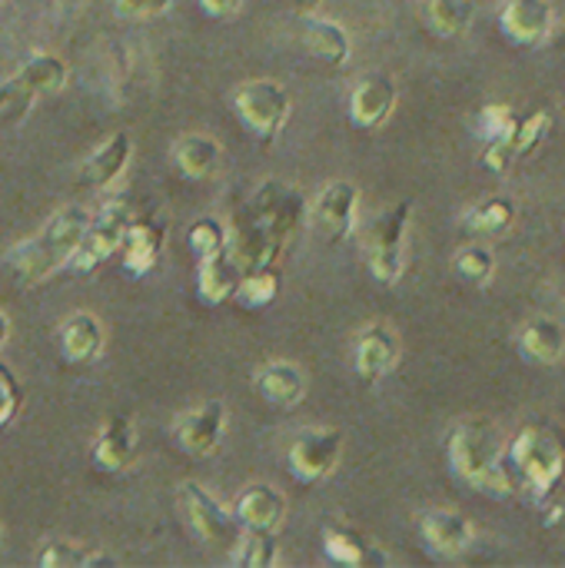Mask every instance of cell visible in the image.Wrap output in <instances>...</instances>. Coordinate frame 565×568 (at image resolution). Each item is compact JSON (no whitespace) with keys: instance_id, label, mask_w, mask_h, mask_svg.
<instances>
[{"instance_id":"27","label":"cell","mask_w":565,"mask_h":568,"mask_svg":"<svg viewBox=\"0 0 565 568\" xmlns=\"http://www.w3.org/2000/svg\"><path fill=\"white\" fill-rule=\"evenodd\" d=\"M173 163L186 180H210L223 163V146L210 133H183L173 143Z\"/></svg>"},{"instance_id":"28","label":"cell","mask_w":565,"mask_h":568,"mask_svg":"<svg viewBox=\"0 0 565 568\" xmlns=\"http://www.w3.org/2000/svg\"><path fill=\"white\" fill-rule=\"evenodd\" d=\"M516 223V203L509 196H490L466 213V230L480 240H500Z\"/></svg>"},{"instance_id":"32","label":"cell","mask_w":565,"mask_h":568,"mask_svg":"<svg viewBox=\"0 0 565 568\" xmlns=\"http://www.w3.org/2000/svg\"><path fill=\"white\" fill-rule=\"evenodd\" d=\"M280 266H256V270H243V280H240V290L233 296L236 306L243 310H263L270 306L276 296H280Z\"/></svg>"},{"instance_id":"13","label":"cell","mask_w":565,"mask_h":568,"mask_svg":"<svg viewBox=\"0 0 565 568\" xmlns=\"http://www.w3.org/2000/svg\"><path fill=\"white\" fill-rule=\"evenodd\" d=\"M549 130H553V113H549V110L539 106V110H533V113H519L513 136H509L506 143L486 146L483 166H490L493 173H506L516 160L533 156V153L543 146V140L549 136Z\"/></svg>"},{"instance_id":"31","label":"cell","mask_w":565,"mask_h":568,"mask_svg":"<svg viewBox=\"0 0 565 568\" xmlns=\"http://www.w3.org/2000/svg\"><path fill=\"white\" fill-rule=\"evenodd\" d=\"M280 559L276 532L270 529H240L233 542V566L240 568H273Z\"/></svg>"},{"instance_id":"16","label":"cell","mask_w":565,"mask_h":568,"mask_svg":"<svg viewBox=\"0 0 565 568\" xmlns=\"http://www.w3.org/2000/svg\"><path fill=\"white\" fill-rule=\"evenodd\" d=\"M323 556L343 568H383L393 562L383 546H376L370 536L343 523L323 526Z\"/></svg>"},{"instance_id":"11","label":"cell","mask_w":565,"mask_h":568,"mask_svg":"<svg viewBox=\"0 0 565 568\" xmlns=\"http://www.w3.org/2000/svg\"><path fill=\"white\" fill-rule=\"evenodd\" d=\"M180 503L186 513L190 529L206 542V546H233L240 536V526L220 499H213L200 483H183L180 486Z\"/></svg>"},{"instance_id":"5","label":"cell","mask_w":565,"mask_h":568,"mask_svg":"<svg viewBox=\"0 0 565 568\" xmlns=\"http://www.w3.org/2000/svg\"><path fill=\"white\" fill-rule=\"evenodd\" d=\"M410 220H413V203L403 200L390 210H383L373 226L366 230V266L373 273L376 283L383 286H396L406 273V233H410Z\"/></svg>"},{"instance_id":"23","label":"cell","mask_w":565,"mask_h":568,"mask_svg":"<svg viewBox=\"0 0 565 568\" xmlns=\"http://www.w3.org/2000/svg\"><path fill=\"white\" fill-rule=\"evenodd\" d=\"M300 40L326 67H343L350 60V53H353L346 27L330 20V17H320L316 10L300 17Z\"/></svg>"},{"instance_id":"18","label":"cell","mask_w":565,"mask_h":568,"mask_svg":"<svg viewBox=\"0 0 565 568\" xmlns=\"http://www.w3.org/2000/svg\"><path fill=\"white\" fill-rule=\"evenodd\" d=\"M396 110V83L390 73H366L350 93V120L360 130L383 126Z\"/></svg>"},{"instance_id":"25","label":"cell","mask_w":565,"mask_h":568,"mask_svg":"<svg viewBox=\"0 0 565 568\" xmlns=\"http://www.w3.org/2000/svg\"><path fill=\"white\" fill-rule=\"evenodd\" d=\"M516 353L529 366H556L565 356V329L553 316H533L516 333Z\"/></svg>"},{"instance_id":"42","label":"cell","mask_w":565,"mask_h":568,"mask_svg":"<svg viewBox=\"0 0 565 568\" xmlns=\"http://www.w3.org/2000/svg\"><path fill=\"white\" fill-rule=\"evenodd\" d=\"M290 3H293V7H296L300 13H313V10H316V7H320L323 0H290Z\"/></svg>"},{"instance_id":"19","label":"cell","mask_w":565,"mask_h":568,"mask_svg":"<svg viewBox=\"0 0 565 568\" xmlns=\"http://www.w3.org/2000/svg\"><path fill=\"white\" fill-rule=\"evenodd\" d=\"M163 246H167V230L160 223H153V220L133 216L127 223L123 240H120V250H117L123 273H130L137 280L147 276V273H153L157 263H160V256H163Z\"/></svg>"},{"instance_id":"39","label":"cell","mask_w":565,"mask_h":568,"mask_svg":"<svg viewBox=\"0 0 565 568\" xmlns=\"http://www.w3.org/2000/svg\"><path fill=\"white\" fill-rule=\"evenodd\" d=\"M173 7V0H113V10L127 20H153L163 17Z\"/></svg>"},{"instance_id":"1","label":"cell","mask_w":565,"mask_h":568,"mask_svg":"<svg viewBox=\"0 0 565 568\" xmlns=\"http://www.w3.org/2000/svg\"><path fill=\"white\" fill-rule=\"evenodd\" d=\"M303 216H306V203H303L300 190L290 183H280V180H266L236 210V216L230 223L226 250L236 256V263L243 270L276 266L286 243L300 230Z\"/></svg>"},{"instance_id":"8","label":"cell","mask_w":565,"mask_h":568,"mask_svg":"<svg viewBox=\"0 0 565 568\" xmlns=\"http://www.w3.org/2000/svg\"><path fill=\"white\" fill-rule=\"evenodd\" d=\"M340 459H343V433L333 426H310L296 433L286 453V469L300 486H316L336 473Z\"/></svg>"},{"instance_id":"17","label":"cell","mask_w":565,"mask_h":568,"mask_svg":"<svg viewBox=\"0 0 565 568\" xmlns=\"http://www.w3.org/2000/svg\"><path fill=\"white\" fill-rule=\"evenodd\" d=\"M137 449H140V439H137L133 419L130 416H110L90 446V459L100 473L117 476V473H127L133 466Z\"/></svg>"},{"instance_id":"15","label":"cell","mask_w":565,"mask_h":568,"mask_svg":"<svg viewBox=\"0 0 565 568\" xmlns=\"http://www.w3.org/2000/svg\"><path fill=\"white\" fill-rule=\"evenodd\" d=\"M420 536L423 546L436 556V559H460L473 549L476 542V529L473 523L456 513V509H433L420 519Z\"/></svg>"},{"instance_id":"4","label":"cell","mask_w":565,"mask_h":568,"mask_svg":"<svg viewBox=\"0 0 565 568\" xmlns=\"http://www.w3.org/2000/svg\"><path fill=\"white\" fill-rule=\"evenodd\" d=\"M90 223V213L83 206H63L57 210L43 226L40 233L27 236L23 243H17L10 253H7V266L17 273V280L23 286H40L47 280H53L60 270L70 266L77 246H80V236Z\"/></svg>"},{"instance_id":"3","label":"cell","mask_w":565,"mask_h":568,"mask_svg":"<svg viewBox=\"0 0 565 568\" xmlns=\"http://www.w3.org/2000/svg\"><path fill=\"white\" fill-rule=\"evenodd\" d=\"M446 459H450L453 476L473 493L493 503L516 499V489L506 469V446L493 423L486 419L460 423L446 439Z\"/></svg>"},{"instance_id":"24","label":"cell","mask_w":565,"mask_h":568,"mask_svg":"<svg viewBox=\"0 0 565 568\" xmlns=\"http://www.w3.org/2000/svg\"><path fill=\"white\" fill-rule=\"evenodd\" d=\"M107 346V333H103V323L93 316V313H70L63 323H60V353L70 366H90L100 359Z\"/></svg>"},{"instance_id":"14","label":"cell","mask_w":565,"mask_h":568,"mask_svg":"<svg viewBox=\"0 0 565 568\" xmlns=\"http://www.w3.org/2000/svg\"><path fill=\"white\" fill-rule=\"evenodd\" d=\"M500 30L513 47H543L553 37V3L549 0H506L500 10Z\"/></svg>"},{"instance_id":"35","label":"cell","mask_w":565,"mask_h":568,"mask_svg":"<svg viewBox=\"0 0 565 568\" xmlns=\"http://www.w3.org/2000/svg\"><path fill=\"white\" fill-rule=\"evenodd\" d=\"M43 568H97V566H117L113 556L77 546V542H50L40 556Z\"/></svg>"},{"instance_id":"10","label":"cell","mask_w":565,"mask_h":568,"mask_svg":"<svg viewBox=\"0 0 565 568\" xmlns=\"http://www.w3.org/2000/svg\"><path fill=\"white\" fill-rule=\"evenodd\" d=\"M223 436H226V406L220 399L200 403V406L180 413L173 423L176 446L193 459H210L220 449Z\"/></svg>"},{"instance_id":"38","label":"cell","mask_w":565,"mask_h":568,"mask_svg":"<svg viewBox=\"0 0 565 568\" xmlns=\"http://www.w3.org/2000/svg\"><path fill=\"white\" fill-rule=\"evenodd\" d=\"M20 409H23V386L17 373L7 363H0V429L10 426Z\"/></svg>"},{"instance_id":"33","label":"cell","mask_w":565,"mask_h":568,"mask_svg":"<svg viewBox=\"0 0 565 568\" xmlns=\"http://www.w3.org/2000/svg\"><path fill=\"white\" fill-rule=\"evenodd\" d=\"M453 273L470 286H490L496 276V256L486 243H466L453 256Z\"/></svg>"},{"instance_id":"34","label":"cell","mask_w":565,"mask_h":568,"mask_svg":"<svg viewBox=\"0 0 565 568\" xmlns=\"http://www.w3.org/2000/svg\"><path fill=\"white\" fill-rule=\"evenodd\" d=\"M516 120H519V113H516L509 103H486V106L473 116V133H476L486 146L506 143V140L513 136V130H516Z\"/></svg>"},{"instance_id":"22","label":"cell","mask_w":565,"mask_h":568,"mask_svg":"<svg viewBox=\"0 0 565 568\" xmlns=\"http://www.w3.org/2000/svg\"><path fill=\"white\" fill-rule=\"evenodd\" d=\"M233 519L240 529H270L276 532L286 519V496L270 483H253L236 496Z\"/></svg>"},{"instance_id":"30","label":"cell","mask_w":565,"mask_h":568,"mask_svg":"<svg viewBox=\"0 0 565 568\" xmlns=\"http://www.w3.org/2000/svg\"><path fill=\"white\" fill-rule=\"evenodd\" d=\"M423 17H426V27L436 37L453 40V37H463L473 27L476 3L473 0H426Z\"/></svg>"},{"instance_id":"21","label":"cell","mask_w":565,"mask_h":568,"mask_svg":"<svg viewBox=\"0 0 565 568\" xmlns=\"http://www.w3.org/2000/svg\"><path fill=\"white\" fill-rule=\"evenodd\" d=\"M256 396L273 409H296L306 399V373L290 359L263 363L253 376Z\"/></svg>"},{"instance_id":"26","label":"cell","mask_w":565,"mask_h":568,"mask_svg":"<svg viewBox=\"0 0 565 568\" xmlns=\"http://www.w3.org/2000/svg\"><path fill=\"white\" fill-rule=\"evenodd\" d=\"M196 296L210 306H223L233 303L240 280H243V266L236 263V256L230 250H220L213 256L196 260Z\"/></svg>"},{"instance_id":"29","label":"cell","mask_w":565,"mask_h":568,"mask_svg":"<svg viewBox=\"0 0 565 568\" xmlns=\"http://www.w3.org/2000/svg\"><path fill=\"white\" fill-rule=\"evenodd\" d=\"M13 77L23 80L37 97H43V93H60L67 87L70 67L57 53H33L30 60L20 63V70Z\"/></svg>"},{"instance_id":"44","label":"cell","mask_w":565,"mask_h":568,"mask_svg":"<svg viewBox=\"0 0 565 568\" xmlns=\"http://www.w3.org/2000/svg\"><path fill=\"white\" fill-rule=\"evenodd\" d=\"M3 3H7V0H0V7H3Z\"/></svg>"},{"instance_id":"12","label":"cell","mask_w":565,"mask_h":568,"mask_svg":"<svg viewBox=\"0 0 565 568\" xmlns=\"http://www.w3.org/2000/svg\"><path fill=\"white\" fill-rule=\"evenodd\" d=\"M400 353H403V346H400V336H396L393 326H386V323H370V326H363L360 336H356V343H353V366H356V376H360L363 383H380V379H386V376L396 369Z\"/></svg>"},{"instance_id":"9","label":"cell","mask_w":565,"mask_h":568,"mask_svg":"<svg viewBox=\"0 0 565 568\" xmlns=\"http://www.w3.org/2000/svg\"><path fill=\"white\" fill-rule=\"evenodd\" d=\"M356 213H360V190H356V183H350V180L326 183V186L313 196V203H310V210H306V216H310L316 236L326 240V243H333V246H340V243H346V240L353 236V230H356Z\"/></svg>"},{"instance_id":"7","label":"cell","mask_w":565,"mask_h":568,"mask_svg":"<svg viewBox=\"0 0 565 568\" xmlns=\"http://www.w3.org/2000/svg\"><path fill=\"white\" fill-rule=\"evenodd\" d=\"M133 216H137V213H133L130 200H123V196L107 200V203L90 216V223H87V230H83V236H80V246H77V253H73V260H70V270H77V273H93V270H100L103 263H110V260L117 256L120 240H123V230H127V223H130Z\"/></svg>"},{"instance_id":"6","label":"cell","mask_w":565,"mask_h":568,"mask_svg":"<svg viewBox=\"0 0 565 568\" xmlns=\"http://www.w3.org/2000/svg\"><path fill=\"white\" fill-rule=\"evenodd\" d=\"M233 110L260 143H273L290 123V93L270 77L246 80L233 90Z\"/></svg>"},{"instance_id":"40","label":"cell","mask_w":565,"mask_h":568,"mask_svg":"<svg viewBox=\"0 0 565 568\" xmlns=\"http://www.w3.org/2000/svg\"><path fill=\"white\" fill-rule=\"evenodd\" d=\"M200 7L216 20H230L243 10V0H200Z\"/></svg>"},{"instance_id":"37","label":"cell","mask_w":565,"mask_h":568,"mask_svg":"<svg viewBox=\"0 0 565 568\" xmlns=\"http://www.w3.org/2000/svg\"><path fill=\"white\" fill-rule=\"evenodd\" d=\"M33 100H37V93H33L23 80H17V77L3 80V83H0V126L23 120V116L30 113Z\"/></svg>"},{"instance_id":"2","label":"cell","mask_w":565,"mask_h":568,"mask_svg":"<svg viewBox=\"0 0 565 568\" xmlns=\"http://www.w3.org/2000/svg\"><path fill=\"white\" fill-rule=\"evenodd\" d=\"M506 469L516 499L539 509L565 483V433L549 419L526 423L506 446Z\"/></svg>"},{"instance_id":"41","label":"cell","mask_w":565,"mask_h":568,"mask_svg":"<svg viewBox=\"0 0 565 568\" xmlns=\"http://www.w3.org/2000/svg\"><path fill=\"white\" fill-rule=\"evenodd\" d=\"M7 339H10V316L0 310V349L7 346Z\"/></svg>"},{"instance_id":"20","label":"cell","mask_w":565,"mask_h":568,"mask_svg":"<svg viewBox=\"0 0 565 568\" xmlns=\"http://www.w3.org/2000/svg\"><path fill=\"white\" fill-rule=\"evenodd\" d=\"M130 156H133V140L130 133H113L107 136L77 170V183L87 186V190H107L113 186V180L123 176V170L130 166Z\"/></svg>"},{"instance_id":"43","label":"cell","mask_w":565,"mask_h":568,"mask_svg":"<svg viewBox=\"0 0 565 568\" xmlns=\"http://www.w3.org/2000/svg\"><path fill=\"white\" fill-rule=\"evenodd\" d=\"M0 542H3V526H0Z\"/></svg>"},{"instance_id":"36","label":"cell","mask_w":565,"mask_h":568,"mask_svg":"<svg viewBox=\"0 0 565 568\" xmlns=\"http://www.w3.org/2000/svg\"><path fill=\"white\" fill-rule=\"evenodd\" d=\"M226 243H230V226H226L223 220H216V216H200V220H193V226H190V233H186V246L193 250L196 260L226 250Z\"/></svg>"}]
</instances>
